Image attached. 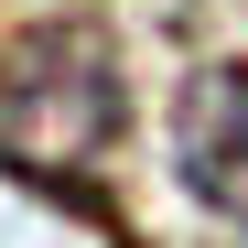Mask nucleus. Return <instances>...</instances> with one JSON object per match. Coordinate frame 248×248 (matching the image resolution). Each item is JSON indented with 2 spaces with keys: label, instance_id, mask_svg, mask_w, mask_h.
Wrapping results in <instances>:
<instances>
[{
  "label": "nucleus",
  "instance_id": "f257e3e1",
  "mask_svg": "<svg viewBox=\"0 0 248 248\" xmlns=\"http://www.w3.org/2000/svg\"><path fill=\"white\" fill-rule=\"evenodd\" d=\"M130 130V87L97 22H32L0 44V162L54 205H108V162Z\"/></svg>",
  "mask_w": 248,
  "mask_h": 248
},
{
  "label": "nucleus",
  "instance_id": "f03ea898",
  "mask_svg": "<svg viewBox=\"0 0 248 248\" xmlns=\"http://www.w3.org/2000/svg\"><path fill=\"white\" fill-rule=\"evenodd\" d=\"M173 173L205 216L248 227V54H216L173 97Z\"/></svg>",
  "mask_w": 248,
  "mask_h": 248
}]
</instances>
